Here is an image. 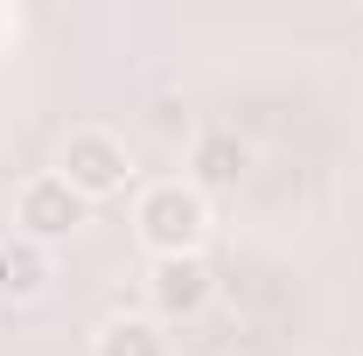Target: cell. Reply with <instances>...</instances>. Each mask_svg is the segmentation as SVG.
Here are the masks:
<instances>
[{
    "instance_id": "cell-7",
    "label": "cell",
    "mask_w": 363,
    "mask_h": 356,
    "mask_svg": "<svg viewBox=\"0 0 363 356\" xmlns=\"http://www.w3.org/2000/svg\"><path fill=\"white\" fill-rule=\"evenodd\" d=\"M49 287V252L28 238H0V301H35Z\"/></svg>"
},
{
    "instance_id": "cell-4",
    "label": "cell",
    "mask_w": 363,
    "mask_h": 356,
    "mask_svg": "<svg viewBox=\"0 0 363 356\" xmlns=\"http://www.w3.org/2000/svg\"><path fill=\"white\" fill-rule=\"evenodd\" d=\"M210 294H217V272L210 259L196 252V259H154L147 266V301H154V321L168 328V321H196V314L210 308Z\"/></svg>"
},
{
    "instance_id": "cell-5",
    "label": "cell",
    "mask_w": 363,
    "mask_h": 356,
    "mask_svg": "<svg viewBox=\"0 0 363 356\" xmlns=\"http://www.w3.org/2000/svg\"><path fill=\"white\" fill-rule=\"evenodd\" d=\"M189 168H196V189H203V196H210V189H238L245 168H252V147L238 133H203L196 154H189Z\"/></svg>"
},
{
    "instance_id": "cell-6",
    "label": "cell",
    "mask_w": 363,
    "mask_h": 356,
    "mask_svg": "<svg viewBox=\"0 0 363 356\" xmlns=\"http://www.w3.org/2000/svg\"><path fill=\"white\" fill-rule=\"evenodd\" d=\"M91 356H168V328L154 314H112L91 335Z\"/></svg>"
},
{
    "instance_id": "cell-2",
    "label": "cell",
    "mask_w": 363,
    "mask_h": 356,
    "mask_svg": "<svg viewBox=\"0 0 363 356\" xmlns=\"http://www.w3.org/2000/svg\"><path fill=\"white\" fill-rule=\"evenodd\" d=\"M56 175L70 182L84 203H105V196H126L133 182V147L112 133V126H77L56 154Z\"/></svg>"
},
{
    "instance_id": "cell-3",
    "label": "cell",
    "mask_w": 363,
    "mask_h": 356,
    "mask_svg": "<svg viewBox=\"0 0 363 356\" xmlns=\"http://www.w3.org/2000/svg\"><path fill=\"white\" fill-rule=\"evenodd\" d=\"M84 210H91V203L56 175V168H49V175H28L21 196H14V238H28V245L49 252V245H63V238L84 223Z\"/></svg>"
},
{
    "instance_id": "cell-1",
    "label": "cell",
    "mask_w": 363,
    "mask_h": 356,
    "mask_svg": "<svg viewBox=\"0 0 363 356\" xmlns=\"http://www.w3.org/2000/svg\"><path fill=\"white\" fill-rule=\"evenodd\" d=\"M133 223L154 259H196L210 238V196L196 182H154V189H140Z\"/></svg>"
}]
</instances>
